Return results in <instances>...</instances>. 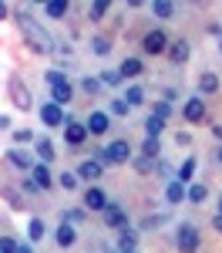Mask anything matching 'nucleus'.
<instances>
[{
    "label": "nucleus",
    "mask_w": 222,
    "mask_h": 253,
    "mask_svg": "<svg viewBox=\"0 0 222 253\" xmlns=\"http://www.w3.org/2000/svg\"><path fill=\"white\" fill-rule=\"evenodd\" d=\"M84 138H88V125H81V122H74V118H67V125H64V142H67L71 149H81Z\"/></svg>",
    "instance_id": "1a4fd4ad"
},
{
    "label": "nucleus",
    "mask_w": 222,
    "mask_h": 253,
    "mask_svg": "<svg viewBox=\"0 0 222 253\" xmlns=\"http://www.w3.org/2000/svg\"><path fill=\"white\" fill-rule=\"evenodd\" d=\"M216 213H222V193H219V199H216Z\"/></svg>",
    "instance_id": "5fc2aeb1"
},
{
    "label": "nucleus",
    "mask_w": 222,
    "mask_h": 253,
    "mask_svg": "<svg viewBox=\"0 0 222 253\" xmlns=\"http://www.w3.org/2000/svg\"><path fill=\"white\" fill-rule=\"evenodd\" d=\"M128 112H131V105H128L125 98H115V101H111V115H128Z\"/></svg>",
    "instance_id": "37998d69"
},
{
    "label": "nucleus",
    "mask_w": 222,
    "mask_h": 253,
    "mask_svg": "<svg viewBox=\"0 0 222 253\" xmlns=\"http://www.w3.org/2000/svg\"><path fill=\"white\" fill-rule=\"evenodd\" d=\"M20 189H24V193H40V189H37V182H34V179H31V175H27V179H24V182H20Z\"/></svg>",
    "instance_id": "a18cd8bd"
},
{
    "label": "nucleus",
    "mask_w": 222,
    "mask_h": 253,
    "mask_svg": "<svg viewBox=\"0 0 222 253\" xmlns=\"http://www.w3.org/2000/svg\"><path fill=\"white\" fill-rule=\"evenodd\" d=\"M175 142H179V145H192V135H189V132H179Z\"/></svg>",
    "instance_id": "49530a36"
},
{
    "label": "nucleus",
    "mask_w": 222,
    "mask_h": 253,
    "mask_svg": "<svg viewBox=\"0 0 222 253\" xmlns=\"http://www.w3.org/2000/svg\"><path fill=\"white\" fill-rule=\"evenodd\" d=\"M54 243H58L61 250L74 247V243H78V230H74L71 223H61V226H58V233H54Z\"/></svg>",
    "instance_id": "dca6fc26"
},
{
    "label": "nucleus",
    "mask_w": 222,
    "mask_h": 253,
    "mask_svg": "<svg viewBox=\"0 0 222 253\" xmlns=\"http://www.w3.org/2000/svg\"><path fill=\"white\" fill-rule=\"evenodd\" d=\"M101 88H104V84H101V78H84V81H81V91H84V95H91V98L98 95Z\"/></svg>",
    "instance_id": "4c0bfd02"
},
{
    "label": "nucleus",
    "mask_w": 222,
    "mask_h": 253,
    "mask_svg": "<svg viewBox=\"0 0 222 253\" xmlns=\"http://www.w3.org/2000/svg\"><path fill=\"white\" fill-rule=\"evenodd\" d=\"M78 175L84 182H101V175H104V162L101 159H84L78 166Z\"/></svg>",
    "instance_id": "9b49d317"
},
{
    "label": "nucleus",
    "mask_w": 222,
    "mask_h": 253,
    "mask_svg": "<svg viewBox=\"0 0 222 253\" xmlns=\"http://www.w3.org/2000/svg\"><path fill=\"white\" fill-rule=\"evenodd\" d=\"M7 95H10L14 105H17V112H31V108H34V95H31L27 81L20 78V75H10V81H7Z\"/></svg>",
    "instance_id": "7ed1b4c3"
},
{
    "label": "nucleus",
    "mask_w": 222,
    "mask_h": 253,
    "mask_svg": "<svg viewBox=\"0 0 222 253\" xmlns=\"http://www.w3.org/2000/svg\"><path fill=\"white\" fill-rule=\"evenodd\" d=\"M95 156H98L104 166H125V162L131 159V145H128L125 138H115V142H108L104 149H98Z\"/></svg>",
    "instance_id": "f03ea898"
},
{
    "label": "nucleus",
    "mask_w": 222,
    "mask_h": 253,
    "mask_svg": "<svg viewBox=\"0 0 222 253\" xmlns=\"http://www.w3.org/2000/svg\"><path fill=\"white\" fill-rule=\"evenodd\" d=\"M195 169H199V166H195V159H185V162H182V169H179V175H175V179H179L182 186H185V182H192V175H195Z\"/></svg>",
    "instance_id": "72a5a7b5"
},
{
    "label": "nucleus",
    "mask_w": 222,
    "mask_h": 253,
    "mask_svg": "<svg viewBox=\"0 0 222 253\" xmlns=\"http://www.w3.org/2000/svg\"><path fill=\"white\" fill-rule=\"evenodd\" d=\"M34 156L40 159V162H51V159H58V152H54V142L47 135H37V142H34Z\"/></svg>",
    "instance_id": "aec40b11"
},
{
    "label": "nucleus",
    "mask_w": 222,
    "mask_h": 253,
    "mask_svg": "<svg viewBox=\"0 0 222 253\" xmlns=\"http://www.w3.org/2000/svg\"><path fill=\"white\" fill-rule=\"evenodd\" d=\"M209 34H212V38H219V41H222V27H219V24H209Z\"/></svg>",
    "instance_id": "09e8293b"
},
{
    "label": "nucleus",
    "mask_w": 222,
    "mask_h": 253,
    "mask_svg": "<svg viewBox=\"0 0 222 253\" xmlns=\"http://www.w3.org/2000/svg\"><path fill=\"white\" fill-rule=\"evenodd\" d=\"M168 47H172V41H168V34H165L161 27H152V31L141 38V51L152 54V58H155V54H168Z\"/></svg>",
    "instance_id": "39448f33"
},
{
    "label": "nucleus",
    "mask_w": 222,
    "mask_h": 253,
    "mask_svg": "<svg viewBox=\"0 0 222 253\" xmlns=\"http://www.w3.org/2000/svg\"><path fill=\"white\" fill-rule=\"evenodd\" d=\"M40 122H44L47 128H61V125H67V115L61 112V105L44 101V105H40Z\"/></svg>",
    "instance_id": "0eeeda50"
},
{
    "label": "nucleus",
    "mask_w": 222,
    "mask_h": 253,
    "mask_svg": "<svg viewBox=\"0 0 222 253\" xmlns=\"http://www.w3.org/2000/svg\"><path fill=\"white\" fill-rule=\"evenodd\" d=\"M212 135H216V138L222 142V122H219V125H212Z\"/></svg>",
    "instance_id": "8fccbe9b"
},
{
    "label": "nucleus",
    "mask_w": 222,
    "mask_h": 253,
    "mask_svg": "<svg viewBox=\"0 0 222 253\" xmlns=\"http://www.w3.org/2000/svg\"><path fill=\"white\" fill-rule=\"evenodd\" d=\"M216 162H219V166H222V145H219V149H216Z\"/></svg>",
    "instance_id": "6e6d98bb"
},
{
    "label": "nucleus",
    "mask_w": 222,
    "mask_h": 253,
    "mask_svg": "<svg viewBox=\"0 0 222 253\" xmlns=\"http://www.w3.org/2000/svg\"><path fill=\"white\" fill-rule=\"evenodd\" d=\"M182 118L189 122V125H199V122H205V98H189L185 105H182Z\"/></svg>",
    "instance_id": "423d86ee"
},
{
    "label": "nucleus",
    "mask_w": 222,
    "mask_h": 253,
    "mask_svg": "<svg viewBox=\"0 0 222 253\" xmlns=\"http://www.w3.org/2000/svg\"><path fill=\"white\" fill-rule=\"evenodd\" d=\"M91 51H95L98 58H104V54L111 51V38H108V34H95V38H91Z\"/></svg>",
    "instance_id": "7c9ffc66"
},
{
    "label": "nucleus",
    "mask_w": 222,
    "mask_h": 253,
    "mask_svg": "<svg viewBox=\"0 0 222 253\" xmlns=\"http://www.w3.org/2000/svg\"><path fill=\"white\" fill-rule=\"evenodd\" d=\"M115 253H118V250H115Z\"/></svg>",
    "instance_id": "13d9d810"
},
{
    "label": "nucleus",
    "mask_w": 222,
    "mask_h": 253,
    "mask_svg": "<svg viewBox=\"0 0 222 253\" xmlns=\"http://www.w3.org/2000/svg\"><path fill=\"white\" fill-rule=\"evenodd\" d=\"M189 54H192V44H189L185 38H179V41H172V47H168V54H165V58L179 68V64H185V61H189Z\"/></svg>",
    "instance_id": "ddd939ff"
},
{
    "label": "nucleus",
    "mask_w": 222,
    "mask_h": 253,
    "mask_svg": "<svg viewBox=\"0 0 222 253\" xmlns=\"http://www.w3.org/2000/svg\"><path fill=\"white\" fill-rule=\"evenodd\" d=\"M205 199H209V186H205V182H192V186H189V203L202 206Z\"/></svg>",
    "instance_id": "bb28decb"
},
{
    "label": "nucleus",
    "mask_w": 222,
    "mask_h": 253,
    "mask_svg": "<svg viewBox=\"0 0 222 253\" xmlns=\"http://www.w3.org/2000/svg\"><path fill=\"white\" fill-rule=\"evenodd\" d=\"M152 14H155L159 20H172V17H175V3H168V0H155V3H152Z\"/></svg>",
    "instance_id": "393cba45"
},
{
    "label": "nucleus",
    "mask_w": 222,
    "mask_h": 253,
    "mask_svg": "<svg viewBox=\"0 0 222 253\" xmlns=\"http://www.w3.org/2000/svg\"><path fill=\"white\" fill-rule=\"evenodd\" d=\"M44 78H47V84H51V88H58V84H64V81H71L67 75H64V71H61V68H51Z\"/></svg>",
    "instance_id": "58836bf2"
},
{
    "label": "nucleus",
    "mask_w": 222,
    "mask_h": 253,
    "mask_svg": "<svg viewBox=\"0 0 222 253\" xmlns=\"http://www.w3.org/2000/svg\"><path fill=\"white\" fill-rule=\"evenodd\" d=\"M3 199H7L14 210H24V199H20V193H14L10 186H3Z\"/></svg>",
    "instance_id": "79ce46f5"
},
{
    "label": "nucleus",
    "mask_w": 222,
    "mask_h": 253,
    "mask_svg": "<svg viewBox=\"0 0 222 253\" xmlns=\"http://www.w3.org/2000/svg\"><path fill=\"white\" fill-rule=\"evenodd\" d=\"M17 240H14V236H0V253H17Z\"/></svg>",
    "instance_id": "c03bdc74"
},
{
    "label": "nucleus",
    "mask_w": 222,
    "mask_h": 253,
    "mask_svg": "<svg viewBox=\"0 0 222 253\" xmlns=\"http://www.w3.org/2000/svg\"><path fill=\"white\" fill-rule=\"evenodd\" d=\"M51 101L61 105V108H64V105H71V101H74V84H71V81H64V84H58V88H51Z\"/></svg>",
    "instance_id": "a211bd4d"
},
{
    "label": "nucleus",
    "mask_w": 222,
    "mask_h": 253,
    "mask_svg": "<svg viewBox=\"0 0 222 253\" xmlns=\"http://www.w3.org/2000/svg\"><path fill=\"white\" fill-rule=\"evenodd\" d=\"M219 91V75L216 71H202L199 75V98H209Z\"/></svg>",
    "instance_id": "f3484780"
},
{
    "label": "nucleus",
    "mask_w": 222,
    "mask_h": 253,
    "mask_svg": "<svg viewBox=\"0 0 222 253\" xmlns=\"http://www.w3.org/2000/svg\"><path fill=\"white\" fill-rule=\"evenodd\" d=\"M14 24H17V31L24 34V44L34 51V54H54L58 51V41H54V34L40 24V20H34L27 10H17V17H14Z\"/></svg>",
    "instance_id": "f257e3e1"
},
{
    "label": "nucleus",
    "mask_w": 222,
    "mask_h": 253,
    "mask_svg": "<svg viewBox=\"0 0 222 253\" xmlns=\"http://www.w3.org/2000/svg\"><path fill=\"white\" fill-rule=\"evenodd\" d=\"M108 7H111L108 0H95V3L88 7V17H91V20H101L104 14H108Z\"/></svg>",
    "instance_id": "c9c22d12"
},
{
    "label": "nucleus",
    "mask_w": 222,
    "mask_h": 253,
    "mask_svg": "<svg viewBox=\"0 0 222 253\" xmlns=\"http://www.w3.org/2000/svg\"><path fill=\"white\" fill-rule=\"evenodd\" d=\"M101 216H104V226H111V230H125L128 226V213H125L121 203H108V210Z\"/></svg>",
    "instance_id": "9d476101"
},
{
    "label": "nucleus",
    "mask_w": 222,
    "mask_h": 253,
    "mask_svg": "<svg viewBox=\"0 0 222 253\" xmlns=\"http://www.w3.org/2000/svg\"><path fill=\"white\" fill-rule=\"evenodd\" d=\"M131 166H135V172H138V175H152L159 162H155V159H145V156H135V159H131Z\"/></svg>",
    "instance_id": "c756f323"
},
{
    "label": "nucleus",
    "mask_w": 222,
    "mask_h": 253,
    "mask_svg": "<svg viewBox=\"0 0 222 253\" xmlns=\"http://www.w3.org/2000/svg\"><path fill=\"white\" fill-rule=\"evenodd\" d=\"M58 182H61V189H67V193H74V189L81 186V175L67 169V172H61V175H58Z\"/></svg>",
    "instance_id": "2f4dec72"
},
{
    "label": "nucleus",
    "mask_w": 222,
    "mask_h": 253,
    "mask_svg": "<svg viewBox=\"0 0 222 253\" xmlns=\"http://www.w3.org/2000/svg\"><path fill=\"white\" fill-rule=\"evenodd\" d=\"M7 14H10V7H7V3H0V20H7Z\"/></svg>",
    "instance_id": "3c124183"
},
{
    "label": "nucleus",
    "mask_w": 222,
    "mask_h": 253,
    "mask_svg": "<svg viewBox=\"0 0 222 253\" xmlns=\"http://www.w3.org/2000/svg\"><path fill=\"white\" fill-rule=\"evenodd\" d=\"M101 84H104V88H118L121 75H118V71H101Z\"/></svg>",
    "instance_id": "a19ab883"
},
{
    "label": "nucleus",
    "mask_w": 222,
    "mask_h": 253,
    "mask_svg": "<svg viewBox=\"0 0 222 253\" xmlns=\"http://www.w3.org/2000/svg\"><path fill=\"white\" fill-rule=\"evenodd\" d=\"M31 179L37 182V189H51V186H54V175L47 169V162H37V166L31 169Z\"/></svg>",
    "instance_id": "6ab92c4d"
},
{
    "label": "nucleus",
    "mask_w": 222,
    "mask_h": 253,
    "mask_svg": "<svg viewBox=\"0 0 222 253\" xmlns=\"http://www.w3.org/2000/svg\"><path fill=\"white\" fill-rule=\"evenodd\" d=\"M212 230H216V233H222V213L212 216Z\"/></svg>",
    "instance_id": "de8ad7c7"
},
{
    "label": "nucleus",
    "mask_w": 222,
    "mask_h": 253,
    "mask_svg": "<svg viewBox=\"0 0 222 253\" xmlns=\"http://www.w3.org/2000/svg\"><path fill=\"white\" fill-rule=\"evenodd\" d=\"M44 233H47V223H44L40 216H34V219L27 223V240H31V243H40Z\"/></svg>",
    "instance_id": "5701e85b"
},
{
    "label": "nucleus",
    "mask_w": 222,
    "mask_h": 253,
    "mask_svg": "<svg viewBox=\"0 0 222 253\" xmlns=\"http://www.w3.org/2000/svg\"><path fill=\"white\" fill-rule=\"evenodd\" d=\"M108 203H111V199L104 196L101 186H88V189H84V210H88V213H91V210L104 213V210H108Z\"/></svg>",
    "instance_id": "6e6552de"
},
{
    "label": "nucleus",
    "mask_w": 222,
    "mask_h": 253,
    "mask_svg": "<svg viewBox=\"0 0 222 253\" xmlns=\"http://www.w3.org/2000/svg\"><path fill=\"white\" fill-rule=\"evenodd\" d=\"M165 223H168V213H155V216H145V219L138 223V230L141 233H145V230H159V226H165Z\"/></svg>",
    "instance_id": "c85d7f7f"
},
{
    "label": "nucleus",
    "mask_w": 222,
    "mask_h": 253,
    "mask_svg": "<svg viewBox=\"0 0 222 253\" xmlns=\"http://www.w3.org/2000/svg\"><path fill=\"white\" fill-rule=\"evenodd\" d=\"M118 75L121 78H138V75H145V61L141 58H125L121 68H118Z\"/></svg>",
    "instance_id": "412c9836"
},
{
    "label": "nucleus",
    "mask_w": 222,
    "mask_h": 253,
    "mask_svg": "<svg viewBox=\"0 0 222 253\" xmlns=\"http://www.w3.org/2000/svg\"><path fill=\"white\" fill-rule=\"evenodd\" d=\"M138 230H131V226H125L118 230V253H138Z\"/></svg>",
    "instance_id": "2eb2a0df"
},
{
    "label": "nucleus",
    "mask_w": 222,
    "mask_h": 253,
    "mask_svg": "<svg viewBox=\"0 0 222 253\" xmlns=\"http://www.w3.org/2000/svg\"><path fill=\"white\" fill-rule=\"evenodd\" d=\"M161 132H165V122H161L159 115H148V118H145V138H159Z\"/></svg>",
    "instance_id": "a878e982"
},
{
    "label": "nucleus",
    "mask_w": 222,
    "mask_h": 253,
    "mask_svg": "<svg viewBox=\"0 0 222 253\" xmlns=\"http://www.w3.org/2000/svg\"><path fill=\"white\" fill-rule=\"evenodd\" d=\"M141 156L159 162V159H161V142H159V138H145V142H141Z\"/></svg>",
    "instance_id": "cd10ccee"
},
{
    "label": "nucleus",
    "mask_w": 222,
    "mask_h": 253,
    "mask_svg": "<svg viewBox=\"0 0 222 253\" xmlns=\"http://www.w3.org/2000/svg\"><path fill=\"white\" fill-rule=\"evenodd\" d=\"M7 159H10V166H14V169H20V172H31V169L37 166V162H34V156H31V152H24V149H17V145L7 152Z\"/></svg>",
    "instance_id": "4468645a"
},
{
    "label": "nucleus",
    "mask_w": 222,
    "mask_h": 253,
    "mask_svg": "<svg viewBox=\"0 0 222 253\" xmlns=\"http://www.w3.org/2000/svg\"><path fill=\"white\" fill-rule=\"evenodd\" d=\"M27 142H37V135L31 132V128H14V145H27Z\"/></svg>",
    "instance_id": "e433bc0d"
},
{
    "label": "nucleus",
    "mask_w": 222,
    "mask_h": 253,
    "mask_svg": "<svg viewBox=\"0 0 222 253\" xmlns=\"http://www.w3.org/2000/svg\"><path fill=\"white\" fill-rule=\"evenodd\" d=\"M0 128H10V115H0Z\"/></svg>",
    "instance_id": "603ef678"
},
{
    "label": "nucleus",
    "mask_w": 222,
    "mask_h": 253,
    "mask_svg": "<svg viewBox=\"0 0 222 253\" xmlns=\"http://www.w3.org/2000/svg\"><path fill=\"white\" fill-rule=\"evenodd\" d=\"M84 216H88V210H84V206H81V210H61V223H71V226H74V223H81V219H84Z\"/></svg>",
    "instance_id": "f704fd0d"
},
{
    "label": "nucleus",
    "mask_w": 222,
    "mask_h": 253,
    "mask_svg": "<svg viewBox=\"0 0 222 253\" xmlns=\"http://www.w3.org/2000/svg\"><path fill=\"white\" fill-rule=\"evenodd\" d=\"M175 247L179 253H199L202 240H199V226L195 223H179V233H175Z\"/></svg>",
    "instance_id": "20e7f679"
},
{
    "label": "nucleus",
    "mask_w": 222,
    "mask_h": 253,
    "mask_svg": "<svg viewBox=\"0 0 222 253\" xmlns=\"http://www.w3.org/2000/svg\"><path fill=\"white\" fill-rule=\"evenodd\" d=\"M17 253H34V250H31L27 243H20V247H17Z\"/></svg>",
    "instance_id": "864d4df0"
},
{
    "label": "nucleus",
    "mask_w": 222,
    "mask_h": 253,
    "mask_svg": "<svg viewBox=\"0 0 222 253\" xmlns=\"http://www.w3.org/2000/svg\"><path fill=\"white\" fill-rule=\"evenodd\" d=\"M44 14L54 17V20L67 17V0H47V3H44Z\"/></svg>",
    "instance_id": "b1692460"
},
{
    "label": "nucleus",
    "mask_w": 222,
    "mask_h": 253,
    "mask_svg": "<svg viewBox=\"0 0 222 253\" xmlns=\"http://www.w3.org/2000/svg\"><path fill=\"white\" fill-rule=\"evenodd\" d=\"M152 115H159L161 122H165V118L172 115V101H155V105H152Z\"/></svg>",
    "instance_id": "ea45409f"
},
{
    "label": "nucleus",
    "mask_w": 222,
    "mask_h": 253,
    "mask_svg": "<svg viewBox=\"0 0 222 253\" xmlns=\"http://www.w3.org/2000/svg\"><path fill=\"white\" fill-rule=\"evenodd\" d=\"M219 54H222V41H219Z\"/></svg>",
    "instance_id": "4d7b16f0"
},
{
    "label": "nucleus",
    "mask_w": 222,
    "mask_h": 253,
    "mask_svg": "<svg viewBox=\"0 0 222 253\" xmlns=\"http://www.w3.org/2000/svg\"><path fill=\"white\" fill-rule=\"evenodd\" d=\"M165 199H168V203H172V206H179L182 199H189V189H185V186H182L179 179H172V182H168V186H165Z\"/></svg>",
    "instance_id": "4be33fe9"
},
{
    "label": "nucleus",
    "mask_w": 222,
    "mask_h": 253,
    "mask_svg": "<svg viewBox=\"0 0 222 253\" xmlns=\"http://www.w3.org/2000/svg\"><path fill=\"white\" fill-rule=\"evenodd\" d=\"M84 125H88V135H108V128H111V118H108V112H91Z\"/></svg>",
    "instance_id": "f8f14e48"
},
{
    "label": "nucleus",
    "mask_w": 222,
    "mask_h": 253,
    "mask_svg": "<svg viewBox=\"0 0 222 253\" xmlns=\"http://www.w3.org/2000/svg\"><path fill=\"white\" fill-rule=\"evenodd\" d=\"M125 101H128L131 108H138V105H145V88H141V84H131V88L125 91Z\"/></svg>",
    "instance_id": "473e14b6"
}]
</instances>
